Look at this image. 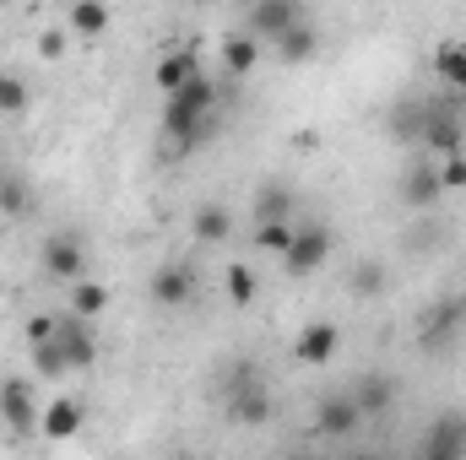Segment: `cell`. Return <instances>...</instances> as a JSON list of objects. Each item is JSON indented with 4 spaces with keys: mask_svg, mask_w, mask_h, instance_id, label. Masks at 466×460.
Segmentation results:
<instances>
[{
    "mask_svg": "<svg viewBox=\"0 0 466 460\" xmlns=\"http://www.w3.org/2000/svg\"><path fill=\"white\" fill-rule=\"evenodd\" d=\"M352 401H358V412H363V417H385V412H390V401H396V390H390V379H385V374H363V379H358V390H352Z\"/></svg>",
    "mask_w": 466,
    "mask_h": 460,
    "instance_id": "obj_18",
    "label": "cell"
},
{
    "mask_svg": "<svg viewBox=\"0 0 466 460\" xmlns=\"http://www.w3.org/2000/svg\"><path fill=\"white\" fill-rule=\"evenodd\" d=\"M288 206H293V201H288L282 190H260V201H255L260 217H288Z\"/></svg>",
    "mask_w": 466,
    "mask_h": 460,
    "instance_id": "obj_31",
    "label": "cell"
},
{
    "mask_svg": "<svg viewBox=\"0 0 466 460\" xmlns=\"http://www.w3.org/2000/svg\"><path fill=\"white\" fill-rule=\"evenodd\" d=\"M434 168H440V185H445V195H461V190H466V152L440 157Z\"/></svg>",
    "mask_w": 466,
    "mask_h": 460,
    "instance_id": "obj_28",
    "label": "cell"
},
{
    "mask_svg": "<svg viewBox=\"0 0 466 460\" xmlns=\"http://www.w3.org/2000/svg\"><path fill=\"white\" fill-rule=\"evenodd\" d=\"M71 309H76L82 320H104V309H109V287H104V282H76V287H71Z\"/></svg>",
    "mask_w": 466,
    "mask_h": 460,
    "instance_id": "obj_23",
    "label": "cell"
},
{
    "mask_svg": "<svg viewBox=\"0 0 466 460\" xmlns=\"http://www.w3.org/2000/svg\"><path fill=\"white\" fill-rule=\"evenodd\" d=\"M27 104H33V93H27V82L22 76H11V71H0V115H27Z\"/></svg>",
    "mask_w": 466,
    "mask_h": 460,
    "instance_id": "obj_25",
    "label": "cell"
},
{
    "mask_svg": "<svg viewBox=\"0 0 466 460\" xmlns=\"http://www.w3.org/2000/svg\"><path fill=\"white\" fill-rule=\"evenodd\" d=\"M212 109H218V82H212L207 71H196L185 87L168 93V104H163V135H168L174 146H196V141H201V125H207Z\"/></svg>",
    "mask_w": 466,
    "mask_h": 460,
    "instance_id": "obj_1",
    "label": "cell"
},
{
    "mask_svg": "<svg viewBox=\"0 0 466 460\" xmlns=\"http://www.w3.org/2000/svg\"><path fill=\"white\" fill-rule=\"evenodd\" d=\"M326 260H331V228H299L293 244H288V255H282V265L293 276H315Z\"/></svg>",
    "mask_w": 466,
    "mask_h": 460,
    "instance_id": "obj_3",
    "label": "cell"
},
{
    "mask_svg": "<svg viewBox=\"0 0 466 460\" xmlns=\"http://www.w3.org/2000/svg\"><path fill=\"white\" fill-rule=\"evenodd\" d=\"M266 412H271L266 390L249 379V368H238V379H233V395H228V417H233V423H244V428H260V423H266Z\"/></svg>",
    "mask_w": 466,
    "mask_h": 460,
    "instance_id": "obj_6",
    "label": "cell"
},
{
    "mask_svg": "<svg viewBox=\"0 0 466 460\" xmlns=\"http://www.w3.org/2000/svg\"><path fill=\"white\" fill-rule=\"evenodd\" d=\"M255 60H260V38L255 33H233L228 44H223V65H228L233 76H249Z\"/></svg>",
    "mask_w": 466,
    "mask_h": 460,
    "instance_id": "obj_20",
    "label": "cell"
},
{
    "mask_svg": "<svg viewBox=\"0 0 466 460\" xmlns=\"http://www.w3.org/2000/svg\"><path fill=\"white\" fill-rule=\"evenodd\" d=\"M55 325H60V315H33V320L22 325V336H27V346H38V342L55 336Z\"/></svg>",
    "mask_w": 466,
    "mask_h": 460,
    "instance_id": "obj_30",
    "label": "cell"
},
{
    "mask_svg": "<svg viewBox=\"0 0 466 460\" xmlns=\"http://www.w3.org/2000/svg\"><path fill=\"white\" fill-rule=\"evenodd\" d=\"M423 455H429V460H451V455H466V428H461V423H451V417H445V423H440V428L429 434V445H423Z\"/></svg>",
    "mask_w": 466,
    "mask_h": 460,
    "instance_id": "obj_22",
    "label": "cell"
},
{
    "mask_svg": "<svg viewBox=\"0 0 466 460\" xmlns=\"http://www.w3.org/2000/svg\"><path fill=\"white\" fill-rule=\"evenodd\" d=\"M352 293H358V298H380V293H385V265H380V260H363V265L352 271Z\"/></svg>",
    "mask_w": 466,
    "mask_h": 460,
    "instance_id": "obj_27",
    "label": "cell"
},
{
    "mask_svg": "<svg viewBox=\"0 0 466 460\" xmlns=\"http://www.w3.org/2000/svg\"><path fill=\"white\" fill-rule=\"evenodd\" d=\"M0 217H5V201H0Z\"/></svg>",
    "mask_w": 466,
    "mask_h": 460,
    "instance_id": "obj_33",
    "label": "cell"
},
{
    "mask_svg": "<svg viewBox=\"0 0 466 460\" xmlns=\"http://www.w3.org/2000/svg\"><path fill=\"white\" fill-rule=\"evenodd\" d=\"M434 76H440L445 87L466 93V44H440V49H434Z\"/></svg>",
    "mask_w": 466,
    "mask_h": 460,
    "instance_id": "obj_19",
    "label": "cell"
},
{
    "mask_svg": "<svg viewBox=\"0 0 466 460\" xmlns=\"http://www.w3.org/2000/svg\"><path fill=\"white\" fill-rule=\"evenodd\" d=\"M271 44H277V60H282V65H304V60L320 55V27H309V22L299 16V22H293L288 33H277Z\"/></svg>",
    "mask_w": 466,
    "mask_h": 460,
    "instance_id": "obj_12",
    "label": "cell"
},
{
    "mask_svg": "<svg viewBox=\"0 0 466 460\" xmlns=\"http://www.w3.org/2000/svg\"><path fill=\"white\" fill-rule=\"evenodd\" d=\"M38 401H33V385L27 379H5L0 385V417H5V428H16V434H27V428H38Z\"/></svg>",
    "mask_w": 466,
    "mask_h": 460,
    "instance_id": "obj_5",
    "label": "cell"
},
{
    "mask_svg": "<svg viewBox=\"0 0 466 460\" xmlns=\"http://www.w3.org/2000/svg\"><path fill=\"white\" fill-rule=\"evenodd\" d=\"M109 22H115V11H109L104 0H76V5H71V16H66L71 38H104V33H109Z\"/></svg>",
    "mask_w": 466,
    "mask_h": 460,
    "instance_id": "obj_15",
    "label": "cell"
},
{
    "mask_svg": "<svg viewBox=\"0 0 466 460\" xmlns=\"http://www.w3.org/2000/svg\"><path fill=\"white\" fill-rule=\"evenodd\" d=\"M293 233H299V228H293L288 217H260V228H255V249L282 260V255H288V244H293Z\"/></svg>",
    "mask_w": 466,
    "mask_h": 460,
    "instance_id": "obj_21",
    "label": "cell"
},
{
    "mask_svg": "<svg viewBox=\"0 0 466 460\" xmlns=\"http://www.w3.org/2000/svg\"><path fill=\"white\" fill-rule=\"evenodd\" d=\"M337 346H342V331H337L331 320H309V325L293 336V357H299L304 368H326V363L337 357Z\"/></svg>",
    "mask_w": 466,
    "mask_h": 460,
    "instance_id": "obj_4",
    "label": "cell"
},
{
    "mask_svg": "<svg viewBox=\"0 0 466 460\" xmlns=\"http://www.w3.org/2000/svg\"><path fill=\"white\" fill-rule=\"evenodd\" d=\"M299 16H304L299 0H255V11H249V33H255V38H277V33H288Z\"/></svg>",
    "mask_w": 466,
    "mask_h": 460,
    "instance_id": "obj_13",
    "label": "cell"
},
{
    "mask_svg": "<svg viewBox=\"0 0 466 460\" xmlns=\"http://www.w3.org/2000/svg\"><path fill=\"white\" fill-rule=\"evenodd\" d=\"M358 423H363V412H358V401H352V395H331V401H320V406H315V428H320L326 439H348Z\"/></svg>",
    "mask_w": 466,
    "mask_h": 460,
    "instance_id": "obj_14",
    "label": "cell"
},
{
    "mask_svg": "<svg viewBox=\"0 0 466 460\" xmlns=\"http://www.w3.org/2000/svg\"><path fill=\"white\" fill-rule=\"evenodd\" d=\"M71 49V27H44L38 33V60H66Z\"/></svg>",
    "mask_w": 466,
    "mask_h": 460,
    "instance_id": "obj_29",
    "label": "cell"
},
{
    "mask_svg": "<svg viewBox=\"0 0 466 460\" xmlns=\"http://www.w3.org/2000/svg\"><path fill=\"white\" fill-rule=\"evenodd\" d=\"M27 352H33V368H38V374H49V379L71 374V363H66V352H60L55 336H49V342H38V346H27Z\"/></svg>",
    "mask_w": 466,
    "mask_h": 460,
    "instance_id": "obj_26",
    "label": "cell"
},
{
    "mask_svg": "<svg viewBox=\"0 0 466 460\" xmlns=\"http://www.w3.org/2000/svg\"><path fill=\"white\" fill-rule=\"evenodd\" d=\"M82 265H87V255H82V244H76L71 233H55V238L44 244V271H49V276L82 282Z\"/></svg>",
    "mask_w": 466,
    "mask_h": 460,
    "instance_id": "obj_11",
    "label": "cell"
},
{
    "mask_svg": "<svg viewBox=\"0 0 466 460\" xmlns=\"http://www.w3.org/2000/svg\"><path fill=\"white\" fill-rule=\"evenodd\" d=\"M401 201H407L412 212H429V206H440V201H445L440 168H434V163H412V168L401 174Z\"/></svg>",
    "mask_w": 466,
    "mask_h": 460,
    "instance_id": "obj_8",
    "label": "cell"
},
{
    "mask_svg": "<svg viewBox=\"0 0 466 460\" xmlns=\"http://www.w3.org/2000/svg\"><path fill=\"white\" fill-rule=\"evenodd\" d=\"M201 71V60H196V49H168L163 60H157V71H152V82L163 87V93H174V87H185L190 76Z\"/></svg>",
    "mask_w": 466,
    "mask_h": 460,
    "instance_id": "obj_17",
    "label": "cell"
},
{
    "mask_svg": "<svg viewBox=\"0 0 466 460\" xmlns=\"http://www.w3.org/2000/svg\"><path fill=\"white\" fill-rule=\"evenodd\" d=\"M461 125H466V115H461Z\"/></svg>",
    "mask_w": 466,
    "mask_h": 460,
    "instance_id": "obj_34",
    "label": "cell"
},
{
    "mask_svg": "<svg viewBox=\"0 0 466 460\" xmlns=\"http://www.w3.org/2000/svg\"><path fill=\"white\" fill-rule=\"evenodd\" d=\"M82 417H87V412H82V401L55 395V401L38 412V434H44V439H55V445H60V439H76V434H82Z\"/></svg>",
    "mask_w": 466,
    "mask_h": 460,
    "instance_id": "obj_10",
    "label": "cell"
},
{
    "mask_svg": "<svg viewBox=\"0 0 466 460\" xmlns=\"http://www.w3.org/2000/svg\"><path fill=\"white\" fill-rule=\"evenodd\" d=\"M0 201H5V217H11V212L27 206V190H22V185H0Z\"/></svg>",
    "mask_w": 466,
    "mask_h": 460,
    "instance_id": "obj_32",
    "label": "cell"
},
{
    "mask_svg": "<svg viewBox=\"0 0 466 460\" xmlns=\"http://www.w3.org/2000/svg\"><path fill=\"white\" fill-rule=\"evenodd\" d=\"M223 293H228V304H255L260 282H255L249 265H228V271H223Z\"/></svg>",
    "mask_w": 466,
    "mask_h": 460,
    "instance_id": "obj_24",
    "label": "cell"
},
{
    "mask_svg": "<svg viewBox=\"0 0 466 460\" xmlns=\"http://www.w3.org/2000/svg\"><path fill=\"white\" fill-rule=\"evenodd\" d=\"M147 287H152V304H163V309H179V304H190V298H196V271L174 260V265H163V271H157Z\"/></svg>",
    "mask_w": 466,
    "mask_h": 460,
    "instance_id": "obj_9",
    "label": "cell"
},
{
    "mask_svg": "<svg viewBox=\"0 0 466 460\" xmlns=\"http://www.w3.org/2000/svg\"><path fill=\"white\" fill-rule=\"evenodd\" d=\"M190 238H196V244H228L233 238V212L218 206V201H207V206L190 217Z\"/></svg>",
    "mask_w": 466,
    "mask_h": 460,
    "instance_id": "obj_16",
    "label": "cell"
},
{
    "mask_svg": "<svg viewBox=\"0 0 466 460\" xmlns=\"http://www.w3.org/2000/svg\"><path fill=\"white\" fill-rule=\"evenodd\" d=\"M55 342H60V352H66L71 374L98 363V336H93V320H82L76 309H71V315H60V325H55Z\"/></svg>",
    "mask_w": 466,
    "mask_h": 460,
    "instance_id": "obj_2",
    "label": "cell"
},
{
    "mask_svg": "<svg viewBox=\"0 0 466 460\" xmlns=\"http://www.w3.org/2000/svg\"><path fill=\"white\" fill-rule=\"evenodd\" d=\"M423 146H429L434 157H451V152H461V146H466L461 115H451V109H429V115H423Z\"/></svg>",
    "mask_w": 466,
    "mask_h": 460,
    "instance_id": "obj_7",
    "label": "cell"
}]
</instances>
